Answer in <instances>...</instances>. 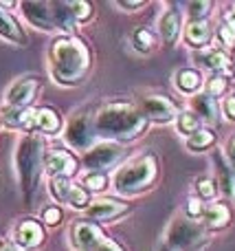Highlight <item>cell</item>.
<instances>
[{
	"label": "cell",
	"instance_id": "cell-1",
	"mask_svg": "<svg viewBox=\"0 0 235 251\" xmlns=\"http://www.w3.org/2000/svg\"><path fill=\"white\" fill-rule=\"evenodd\" d=\"M90 69V51L79 38L64 35L51 44V71L60 84H77Z\"/></svg>",
	"mask_w": 235,
	"mask_h": 251
},
{
	"label": "cell",
	"instance_id": "cell-2",
	"mask_svg": "<svg viewBox=\"0 0 235 251\" xmlns=\"http://www.w3.org/2000/svg\"><path fill=\"white\" fill-rule=\"evenodd\" d=\"M148 126V117L134 106L126 104V101H114L101 108L92 119V128L95 134L101 137H112V139H134Z\"/></svg>",
	"mask_w": 235,
	"mask_h": 251
},
{
	"label": "cell",
	"instance_id": "cell-3",
	"mask_svg": "<svg viewBox=\"0 0 235 251\" xmlns=\"http://www.w3.org/2000/svg\"><path fill=\"white\" fill-rule=\"evenodd\" d=\"M158 176V161L154 154H145L123 168L114 178V187L121 194H139L145 187H150Z\"/></svg>",
	"mask_w": 235,
	"mask_h": 251
},
{
	"label": "cell",
	"instance_id": "cell-4",
	"mask_svg": "<svg viewBox=\"0 0 235 251\" xmlns=\"http://www.w3.org/2000/svg\"><path fill=\"white\" fill-rule=\"evenodd\" d=\"M42 141L38 137H26L18 148V172H20L22 190L31 196L38 187L40 174H42Z\"/></svg>",
	"mask_w": 235,
	"mask_h": 251
},
{
	"label": "cell",
	"instance_id": "cell-5",
	"mask_svg": "<svg viewBox=\"0 0 235 251\" xmlns=\"http://www.w3.org/2000/svg\"><path fill=\"white\" fill-rule=\"evenodd\" d=\"M170 247L176 251H198L207 243V234L200 225L192 221H176L170 229Z\"/></svg>",
	"mask_w": 235,
	"mask_h": 251
},
{
	"label": "cell",
	"instance_id": "cell-6",
	"mask_svg": "<svg viewBox=\"0 0 235 251\" xmlns=\"http://www.w3.org/2000/svg\"><path fill=\"white\" fill-rule=\"evenodd\" d=\"M121 156V146L119 143H101V146L92 148L90 152H86L84 156V165L88 170H104L108 165H112L114 161Z\"/></svg>",
	"mask_w": 235,
	"mask_h": 251
},
{
	"label": "cell",
	"instance_id": "cell-7",
	"mask_svg": "<svg viewBox=\"0 0 235 251\" xmlns=\"http://www.w3.org/2000/svg\"><path fill=\"white\" fill-rule=\"evenodd\" d=\"M104 231H101L99 225L86 221V223H77L73 227V245L82 251H90L95 249L97 245L104 243Z\"/></svg>",
	"mask_w": 235,
	"mask_h": 251
},
{
	"label": "cell",
	"instance_id": "cell-8",
	"mask_svg": "<svg viewBox=\"0 0 235 251\" xmlns=\"http://www.w3.org/2000/svg\"><path fill=\"white\" fill-rule=\"evenodd\" d=\"M95 139V128H92V122L88 117H75L70 122L68 130H66V141L75 148H88Z\"/></svg>",
	"mask_w": 235,
	"mask_h": 251
},
{
	"label": "cell",
	"instance_id": "cell-9",
	"mask_svg": "<svg viewBox=\"0 0 235 251\" xmlns=\"http://www.w3.org/2000/svg\"><path fill=\"white\" fill-rule=\"evenodd\" d=\"M40 88L38 79L33 77H26V79H20L16 82L7 93V101L11 108H24V106L31 104V100L35 97V91Z\"/></svg>",
	"mask_w": 235,
	"mask_h": 251
},
{
	"label": "cell",
	"instance_id": "cell-10",
	"mask_svg": "<svg viewBox=\"0 0 235 251\" xmlns=\"http://www.w3.org/2000/svg\"><path fill=\"white\" fill-rule=\"evenodd\" d=\"M126 212H128L126 203H119V201H112V199H101V201H95V203L88 207L86 218H90V223L112 221V218L121 216V214H126Z\"/></svg>",
	"mask_w": 235,
	"mask_h": 251
},
{
	"label": "cell",
	"instance_id": "cell-11",
	"mask_svg": "<svg viewBox=\"0 0 235 251\" xmlns=\"http://www.w3.org/2000/svg\"><path fill=\"white\" fill-rule=\"evenodd\" d=\"M22 11L29 18L31 25L40 26L44 31L55 29V20H53V9L48 2H22Z\"/></svg>",
	"mask_w": 235,
	"mask_h": 251
},
{
	"label": "cell",
	"instance_id": "cell-12",
	"mask_svg": "<svg viewBox=\"0 0 235 251\" xmlns=\"http://www.w3.org/2000/svg\"><path fill=\"white\" fill-rule=\"evenodd\" d=\"M143 115L154 122H170L176 115V106L167 97H148L143 100Z\"/></svg>",
	"mask_w": 235,
	"mask_h": 251
},
{
	"label": "cell",
	"instance_id": "cell-13",
	"mask_svg": "<svg viewBox=\"0 0 235 251\" xmlns=\"http://www.w3.org/2000/svg\"><path fill=\"white\" fill-rule=\"evenodd\" d=\"M46 170L53 176H73L77 172V161L73 159V154H68L66 150H53L46 156Z\"/></svg>",
	"mask_w": 235,
	"mask_h": 251
},
{
	"label": "cell",
	"instance_id": "cell-14",
	"mask_svg": "<svg viewBox=\"0 0 235 251\" xmlns=\"http://www.w3.org/2000/svg\"><path fill=\"white\" fill-rule=\"evenodd\" d=\"M44 240V231L42 225L35 221H22L16 229V243L20 245L22 249H33L38 245H42Z\"/></svg>",
	"mask_w": 235,
	"mask_h": 251
},
{
	"label": "cell",
	"instance_id": "cell-15",
	"mask_svg": "<svg viewBox=\"0 0 235 251\" xmlns=\"http://www.w3.org/2000/svg\"><path fill=\"white\" fill-rule=\"evenodd\" d=\"M187 42L192 47H205L211 40V25L207 20H193L192 25L187 26Z\"/></svg>",
	"mask_w": 235,
	"mask_h": 251
},
{
	"label": "cell",
	"instance_id": "cell-16",
	"mask_svg": "<svg viewBox=\"0 0 235 251\" xmlns=\"http://www.w3.org/2000/svg\"><path fill=\"white\" fill-rule=\"evenodd\" d=\"M0 35L11 40V42L26 44V35H24V31H22V26L4 11H0Z\"/></svg>",
	"mask_w": 235,
	"mask_h": 251
},
{
	"label": "cell",
	"instance_id": "cell-17",
	"mask_svg": "<svg viewBox=\"0 0 235 251\" xmlns=\"http://www.w3.org/2000/svg\"><path fill=\"white\" fill-rule=\"evenodd\" d=\"M180 33V13L176 9H170L161 18V35L165 42H174Z\"/></svg>",
	"mask_w": 235,
	"mask_h": 251
},
{
	"label": "cell",
	"instance_id": "cell-18",
	"mask_svg": "<svg viewBox=\"0 0 235 251\" xmlns=\"http://www.w3.org/2000/svg\"><path fill=\"white\" fill-rule=\"evenodd\" d=\"M4 122L13 128H33L35 124V110L31 108H9L4 113Z\"/></svg>",
	"mask_w": 235,
	"mask_h": 251
},
{
	"label": "cell",
	"instance_id": "cell-19",
	"mask_svg": "<svg viewBox=\"0 0 235 251\" xmlns=\"http://www.w3.org/2000/svg\"><path fill=\"white\" fill-rule=\"evenodd\" d=\"M176 86L183 93H196L202 86V75L193 69H183L176 73Z\"/></svg>",
	"mask_w": 235,
	"mask_h": 251
},
{
	"label": "cell",
	"instance_id": "cell-20",
	"mask_svg": "<svg viewBox=\"0 0 235 251\" xmlns=\"http://www.w3.org/2000/svg\"><path fill=\"white\" fill-rule=\"evenodd\" d=\"M198 62H202V66L215 71L218 75H220V71H224V75H227V77L231 75V71H229V57L224 55V53H220V51L202 53V55H198Z\"/></svg>",
	"mask_w": 235,
	"mask_h": 251
},
{
	"label": "cell",
	"instance_id": "cell-21",
	"mask_svg": "<svg viewBox=\"0 0 235 251\" xmlns=\"http://www.w3.org/2000/svg\"><path fill=\"white\" fill-rule=\"evenodd\" d=\"M33 126H38L42 132L53 134L60 130V117H57V113L53 108H40V110H35V124Z\"/></svg>",
	"mask_w": 235,
	"mask_h": 251
},
{
	"label": "cell",
	"instance_id": "cell-22",
	"mask_svg": "<svg viewBox=\"0 0 235 251\" xmlns=\"http://www.w3.org/2000/svg\"><path fill=\"white\" fill-rule=\"evenodd\" d=\"M207 218V227H211V229H222V227L229 225V218H231V214H229V207L227 205H214L211 209H207L205 214Z\"/></svg>",
	"mask_w": 235,
	"mask_h": 251
},
{
	"label": "cell",
	"instance_id": "cell-23",
	"mask_svg": "<svg viewBox=\"0 0 235 251\" xmlns=\"http://www.w3.org/2000/svg\"><path fill=\"white\" fill-rule=\"evenodd\" d=\"M215 168L220 172V185H222L224 194L233 196V176H231V165L224 161L222 152H215Z\"/></svg>",
	"mask_w": 235,
	"mask_h": 251
},
{
	"label": "cell",
	"instance_id": "cell-24",
	"mask_svg": "<svg viewBox=\"0 0 235 251\" xmlns=\"http://www.w3.org/2000/svg\"><path fill=\"white\" fill-rule=\"evenodd\" d=\"M214 141H215V137H214V132L211 130H196V132L189 137V141H187V148L192 152H202V150H207V148H211L214 146Z\"/></svg>",
	"mask_w": 235,
	"mask_h": 251
},
{
	"label": "cell",
	"instance_id": "cell-25",
	"mask_svg": "<svg viewBox=\"0 0 235 251\" xmlns=\"http://www.w3.org/2000/svg\"><path fill=\"white\" fill-rule=\"evenodd\" d=\"M53 9V20H55V26H62L64 31H70L75 26V18L70 16L68 4L64 2H51Z\"/></svg>",
	"mask_w": 235,
	"mask_h": 251
},
{
	"label": "cell",
	"instance_id": "cell-26",
	"mask_svg": "<svg viewBox=\"0 0 235 251\" xmlns=\"http://www.w3.org/2000/svg\"><path fill=\"white\" fill-rule=\"evenodd\" d=\"M193 108L200 113L202 119H207V122H215L218 119V106H215V101L211 100L209 95H198L196 100H193Z\"/></svg>",
	"mask_w": 235,
	"mask_h": 251
},
{
	"label": "cell",
	"instance_id": "cell-27",
	"mask_svg": "<svg viewBox=\"0 0 235 251\" xmlns=\"http://www.w3.org/2000/svg\"><path fill=\"white\" fill-rule=\"evenodd\" d=\"M66 201H68L73 207L84 209V207H88V203H90V196H88V190H86V187L70 185L68 194H66Z\"/></svg>",
	"mask_w": 235,
	"mask_h": 251
},
{
	"label": "cell",
	"instance_id": "cell-28",
	"mask_svg": "<svg viewBox=\"0 0 235 251\" xmlns=\"http://www.w3.org/2000/svg\"><path fill=\"white\" fill-rule=\"evenodd\" d=\"M196 130H200V119L192 113H180L178 115V132L180 134H189L192 137Z\"/></svg>",
	"mask_w": 235,
	"mask_h": 251
},
{
	"label": "cell",
	"instance_id": "cell-29",
	"mask_svg": "<svg viewBox=\"0 0 235 251\" xmlns=\"http://www.w3.org/2000/svg\"><path fill=\"white\" fill-rule=\"evenodd\" d=\"M132 42H134V47L139 49V51L148 53L150 49L154 47V35H152V31H148V29H136Z\"/></svg>",
	"mask_w": 235,
	"mask_h": 251
},
{
	"label": "cell",
	"instance_id": "cell-30",
	"mask_svg": "<svg viewBox=\"0 0 235 251\" xmlns=\"http://www.w3.org/2000/svg\"><path fill=\"white\" fill-rule=\"evenodd\" d=\"M68 11L75 20H88L92 16V7L86 0H77V2H68Z\"/></svg>",
	"mask_w": 235,
	"mask_h": 251
},
{
	"label": "cell",
	"instance_id": "cell-31",
	"mask_svg": "<svg viewBox=\"0 0 235 251\" xmlns=\"http://www.w3.org/2000/svg\"><path fill=\"white\" fill-rule=\"evenodd\" d=\"M70 190V183L66 181L64 176H53L51 181V194L55 196L57 201H66V194Z\"/></svg>",
	"mask_w": 235,
	"mask_h": 251
},
{
	"label": "cell",
	"instance_id": "cell-32",
	"mask_svg": "<svg viewBox=\"0 0 235 251\" xmlns=\"http://www.w3.org/2000/svg\"><path fill=\"white\" fill-rule=\"evenodd\" d=\"M106 185H108V178H106L101 172H92L84 178V187H86V190L101 192V190H106Z\"/></svg>",
	"mask_w": 235,
	"mask_h": 251
},
{
	"label": "cell",
	"instance_id": "cell-33",
	"mask_svg": "<svg viewBox=\"0 0 235 251\" xmlns=\"http://www.w3.org/2000/svg\"><path fill=\"white\" fill-rule=\"evenodd\" d=\"M227 88H229V77H220V75H215V77L209 82V93H207V95H209L211 100H215V97L224 95Z\"/></svg>",
	"mask_w": 235,
	"mask_h": 251
},
{
	"label": "cell",
	"instance_id": "cell-34",
	"mask_svg": "<svg viewBox=\"0 0 235 251\" xmlns=\"http://www.w3.org/2000/svg\"><path fill=\"white\" fill-rule=\"evenodd\" d=\"M196 187H198V194H200V199H214L215 192H218V187H215V183L211 181V178H198L196 181Z\"/></svg>",
	"mask_w": 235,
	"mask_h": 251
},
{
	"label": "cell",
	"instance_id": "cell-35",
	"mask_svg": "<svg viewBox=\"0 0 235 251\" xmlns=\"http://www.w3.org/2000/svg\"><path fill=\"white\" fill-rule=\"evenodd\" d=\"M211 11V2H189V13L193 20H200Z\"/></svg>",
	"mask_w": 235,
	"mask_h": 251
},
{
	"label": "cell",
	"instance_id": "cell-36",
	"mask_svg": "<svg viewBox=\"0 0 235 251\" xmlns=\"http://www.w3.org/2000/svg\"><path fill=\"white\" fill-rule=\"evenodd\" d=\"M42 218L46 225H57V223H62V209L60 207H46L42 212Z\"/></svg>",
	"mask_w": 235,
	"mask_h": 251
},
{
	"label": "cell",
	"instance_id": "cell-37",
	"mask_svg": "<svg viewBox=\"0 0 235 251\" xmlns=\"http://www.w3.org/2000/svg\"><path fill=\"white\" fill-rule=\"evenodd\" d=\"M218 35L222 38V42L227 44V47H231V44H233V25H231V22H227V25L220 26Z\"/></svg>",
	"mask_w": 235,
	"mask_h": 251
},
{
	"label": "cell",
	"instance_id": "cell-38",
	"mask_svg": "<svg viewBox=\"0 0 235 251\" xmlns=\"http://www.w3.org/2000/svg\"><path fill=\"white\" fill-rule=\"evenodd\" d=\"M202 212H205V207H202V201H198V199L189 201V205H187V214H189V216H200Z\"/></svg>",
	"mask_w": 235,
	"mask_h": 251
},
{
	"label": "cell",
	"instance_id": "cell-39",
	"mask_svg": "<svg viewBox=\"0 0 235 251\" xmlns=\"http://www.w3.org/2000/svg\"><path fill=\"white\" fill-rule=\"evenodd\" d=\"M90 251H121V247H119L117 243H112V240H104V243L97 245V247Z\"/></svg>",
	"mask_w": 235,
	"mask_h": 251
},
{
	"label": "cell",
	"instance_id": "cell-40",
	"mask_svg": "<svg viewBox=\"0 0 235 251\" xmlns=\"http://www.w3.org/2000/svg\"><path fill=\"white\" fill-rule=\"evenodd\" d=\"M224 115H227V119H235V101H233V97H227V101H224Z\"/></svg>",
	"mask_w": 235,
	"mask_h": 251
},
{
	"label": "cell",
	"instance_id": "cell-41",
	"mask_svg": "<svg viewBox=\"0 0 235 251\" xmlns=\"http://www.w3.org/2000/svg\"><path fill=\"white\" fill-rule=\"evenodd\" d=\"M119 4H121V7H126V9H136V7H141L143 2H141V0H136V2H119Z\"/></svg>",
	"mask_w": 235,
	"mask_h": 251
}]
</instances>
